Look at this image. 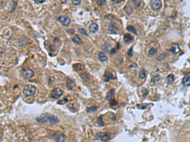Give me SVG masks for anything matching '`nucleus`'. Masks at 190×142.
<instances>
[{
  "instance_id": "nucleus-1",
  "label": "nucleus",
  "mask_w": 190,
  "mask_h": 142,
  "mask_svg": "<svg viewBox=\"0 0 190 142\" xmlns=\"http://www.w3.org/2000/svg\"><path fill=\"white\" fill-rule=\"evenodd\" d=\"M37 88L35 86L32 85H27L24 86L23 88L22 92L23 94L26 97L32 96L36 94Z\"/></svg>"
},
{
  "instance_id": "nucleus-2",
  "label": "nucleus",
  "mask_w": 190,
  "mask_h": 142,
  "mask_svg": "<svg viewBox=\"0 0 190 142\" xmlns=\"http://www.w3.org/2000/svg\"><path fill=\"white\" fill-rule=\"evenodd\" d=\"M63 94V90L60 88H56L53 89L50 94V97L52 99H58V98L60 97Z\"/></svg>"
},
{
  "instance_id": "nucleus-3",
  "label": "nucleus",
  "mask_w": 190,
  "mask_h": 142,
  "mask_svg": "<svg viewBox=\"0 0 190 142\" xmlns=\"http://www.w3.org/2000/svg\"><path fill=\"white\" fill-rule=\"evenodd\" d=\"M21 73L25 78H31L34 76V72L29 68H25L22 69Z\"/></svg>"
},
{
  "instance_id": "nucleus-4",
  "label": "nucleus",
  "mask_w": 190,
  "mask_h": 142,
  "mask_svg": "<svg viewBox=\"0 0 190 142\" xmlns=\"http://www.w3.org/2000/svg\"><path fill=\"white\" fill-rule=\"evenodd\" d=\"M58 20L64 27H68L71 22V19L67 16H60L58 18Z\"/></svg>"
},
{
  "instance_id": "nucleus-5",
  "label": "nucleus",
  "mask_w": 190,
  "mask_h": 142,
  "mask_svg": "<svg viewBox=\"0 0 190 142\" xmlns=\"http://www.w3.org/2000/svg\"><path fill=\"white\" fill-rule=\"evenodd\" d=\"M96 138L101 141H106L110 138V135L107 132H99L96 135Z\"/></svg>"
},
{
  "instance_id": "nucleus-6",
  "label": "nucleus",
  "mask_w": 190,
  "mask_h": 142,
  "mask_svg": "<svg viewBox=\"0 0 190 142\" xmlns=\"http://www.w3.org/2000/svg\"><path fill=\"white\" fill-rule=\"evenodd\" d=\"M150 6L153 10H159L162 7V2L159 0H153L150 1Z\"/></svg>"
},
{
  "instance_id": "nucleus-7",
  "label": "nucleus",
  "mask_w": 190,
  "mask_h": 142,
  "mask_svg": "<svg viewBox=\"0 0 190 142\" xmlns=\"http://www.w3.org/2000/svg\"><path fill=\"white\" fill-rule=\"evenodd\" d=\"M49 115L50 114L48 113H44L40 117H37L36 120L40 123H45L48 121V117H49Z\"/></svg>"
},
{
  "instance_id": "nucleus-8",
  "label": "nucleus",
  "mask_w": 190,
  "mask_h": 142,
  "mask_svg": "<svg viewBox=\"0 0 190 142\" xmlns=\"http://www.w3.org/2000/svg\"><path fill=\"white\" fill-rule=\"evenodd\" d=\"M180 48H179V46L178 44L177 43H173L172 44V47L170 49V51L174 55H176L178 52L180 51Z\"/></svg>"
},
{
  "instance_id": "nucleus-9",
  "label": "nucleus",
  "mask_w": 190,
  "mask_h": 142,
  "mask_svg": "<svg viewBox=\"0 0 190 142\" xmlns=\"http://www.w3.org/2000/svg\"><path fill=\"white\" fill-rule=\"evenodd\" d=\"M114 78V75L111 73L108 72H105L103 75V80L105 82H108L110 80H113Z\"/></svg>"
},
{
  "instance_id": "nucleus-10",
  "label": "nucleus",
  "mask_w": 190,
  "mask_h": 142,
  "mask_svg": "<svg viewBox=\"0 0 190 142\" xmlns=\"http://www.w3.org/2000/svg\"><path fill=\"white\" fill-rule=\"evenodd\" d=\"M48 121L51 125H55V124L59 122V119L57 116H54V115H49V117H48Z\"/></svg>"
},
{
  "instance_id": "nucleus-11",
  "label": "nucleus",
  "mask_w": 190,
  "mask_h": 142,
  "mask_svg": "<svg viewBox=\"0 0 190 142\" xmlns=\"http://www.w3.org/2000/svg\"><path fill=\"white\" fill-rule=\"evenodd\" d=\"M117 31V28L115 26V24L113 22H110L108 26V32L110 33H116Z\"/></svg>"
},
{
  "instance_id": "nucleus-12",
  "label": "nucleus",
  "mask_w": 190,
  "mask_h": 142,
  "mask_svg": "<svg viewBox=\"0 0 190 142\" xmlns=\"http://www.w3.org/2000/svg\"><path fill=\"white\" fill-rule=\"evenodd\" d=\"M89 30L91 33H94L98 30V25L96 23L93 22L89 27Z\"/></svg>"
},
{
  "instance_id": "nucleus-13",
  "label": "nucleus",
  "mask_w": 190,
  "mask_h": 142,
  "mask_svg": "<svg viewBox=\"0 0 190 142\" xmlns=\"http://www.w3.org/2000/svg\"><path fill=\"white\" fill-rule=\"evenodd\" d=\"M133 40V37H132V36L130 34H129V33H126V34H125L124 36V42H126V44L131 43Z\"/></svg>"
},
{
  "instance_id": "nucleus-14",
  "label": "nucleus",
  "mask_w": 190,
  "mask_h": 142,
  "mask_svg": "<svg viewBox=\"0 0 190 142\" xmlns=\"http://www.w3.org/2000/svg\"><path fill=\"white\" fill-rule=\"evenodd\" d=\"M114 95H115V90L114 89H111L107 93L106 96V99L108 101H110V100L113 99V97H114Z\"/></svg>"
},
{
  "instance_id": "nucleus-15",
  "label": "nucleus",
  "mask_w": 190,
  "mask_h": 142,
  "mask_svg": "<svg viewBox=\"0 0 190 142\" xmlns=\"http://www.w3.org/2000/svg\"><path fill=\"white\" fill-rule=\"evenodd\" d=\"M66 138V136L64 133H60L59 135L55 138V141L56 142H64Z\"/></svg>"
},
{
  "instance_id": "nucleus-16",
  "label": "nucleus",
  "mask_w": 190,
  "mask_h": 142,
  "mask_svg": "<svg viewBox=\"0 0 190 142\" xmlns=\"http://www.w3.org/2000/svg\"><path fill=\"white\" fill-rule=\"evenodd\" d=\"M98 58H99V60H100L101 62H102V63L108 60L107 57L106 56V55H105V54L103 52H99Z\"/></svg>"
},
{
  "instance_id": "nucleus-17",
  "label": "nucleus",
  "mask_w": 190,
  "mask_h": 142,
  "mask_svg": "<svg viewBox=\"0 0 190 142\" xmlns=\"http://www.w3.org/2000/svg\"><path fill=\"white\" fill-rule=\"evenodd\" d=\"M183 85L185 86H190V77L189 76H186L184 77L182 80Z\"/></svg>"
},
{
  "instance_id": "nucleus-18",
  "label": "nucleus",
  "mask_w": 190,
  "mask_h": 142,
  "mask_svg": "<svg viewBox=\"0 0 190 142\" xmlns=\"http://www.w3.org/2000/svg\"><path fill=\"white\" fill-rule=\"evenodd\" d=\"M72 41L74 43L77 44H81L83 43V41L82 39L80 38V37L77 36V35H75L74 36V37L72 38Z\"/></svg>"
},
{
  "instance_id": "nucleus-19",
  "label": "nucleus",
  "mask_w": 190,
  "mask_h": 142,
  "mask_svg": "<svg viewBox=\"0 0 190 142\" xmlns=\"http://www.w3.org/2000/svg\"><path fill=\"white\" fill-rule=\"evenodd\" d=\"M74 83V81L70 78H67V88L70 90H73V85L72 84Z\"/></svg>"
},
{
  "instance_id": "nucleus-20",
  "label": "nucleus",
  "mask_w": 190,
  "mask_h": 142,
  "mask_svg": "<svg viewBox=\"0 0 190 142\" xmlns=\"http://www.w3.org/2000/svg\"><path fill=\"white\" fill-rule=\"evenodd\" d=\"M174 80H175V78H174V76L172 74H170L167 77V82L169 83V84H172L173 82H174Z\"/></svg>"
},
{
  "instance_id": "nucleus-21",
  "label": "nucleus",
  "mask_w": 190,
  "mask_h": 142,
  "mask_svg": "<svg viewBox=\"0 0 190 142\" xmlns=\"http://www.w3.org/2000/svg\"><path fill=\"white\" fill-rule=\"evenodd\" d=\"M146 75H147L145 69L143 68V69L140 72V73H139V77H140V78H141V79H144V78L146 77Z\"/></svg>"
},
{
  "instance_id": "nucleus-22",
  "label": "nucleus",
  "mask_w": 190,
  "mask_h": 142,
  "mask_svg": "<svg viewBox=\"0 0 190 142\" xmlns=\"http://www.w3.org/2000/svg\"><path fill=\"white\" fill-rule=\"evenodd\" d=\"M73 67H74V69L77 71L82 70V69H83L84 68V66L81 64H75L73 65Z\"/></svg>"
},
{
  "instance_id": "nucleus-23",
  "label": "nucleus",
  "mask_w": 190,
  "mask_h": 142,
  "mask_svg": "<svg viewBox=\"0 0 190 142\" xmlns=\"http://www.w3.org/2000/svg\"><path fill=\"white\" fill-rule=\"evenodd\" d=\"M127 30L128 31H129V32L133 33L134 34L137 35V31H136V29L133 26H132V25H129L127 27Z\"/></svg>"
},
{
  "instance_id": "nucleus-24",
  "label": "nucleus",
  "mask_w": 190,
  "mask_h": 142,
  "mask_svg": "<svg viewBox=\"0 0 190 142\" xmlns=\"http://www.w3.org/2000/svg\"><path fill=\"white\" fill-rule=\"evenodd\" d=\"M97 107L96 106H92V107H89V108H86V111L88 113H93V112L96 111L97 110Z\"/></svg>"
},
{
  "instance_id": "nucleus-25",
  "label": "nucleus",
  "mask_w": 190,
  "mask_h": 142,
  "mask_svg": "<svg viewBox=\"0 0 190 142\" xmlns=\"http://www.w3.org/2000/svg\"><path fill=\"white\" fill-rule=\"evenodd\" d=\"M161 80L160 76L157 75L155 77H153L152 79V82L153 83H156V82H158Z\"/></svg>"
},
{
  "instance_id": "nucleus-26",
  "label": "nucleus",
  "mask_w": 190,
  "mask_h": 142,
  "mask_svg": "<svg viewBox=\"0 0 190 142\" xmlns=\"http://www.w3.org/2000/svg\"><path fill=\"white\" fill-rule=\"evenodd\" d=\"M157 52V49L156 48H154V47H152L149 50V52H148V54L151 56H153V55H155L156 53Z\"/></svg>"
},
{
  "instance_id": "nucleus-27",
  "label": "nucleus",
  "mask_w": 190,
  "mask_h": 142,
  "mask_svg": "<svg viewBox=\"0 0 190 142\" xmlns=\"http://www.w3.org/2000/svg\"><path fill=\"white\" fill-rule=\"evenodd\" d=\"M98 125L99 126H103L105 125L104 124L103 121V116H101L98 118Z\"/></svg>"
},
{
  "instance_id": "nucleus-28",
  "label": "nucleus",
  "mask_w": 190,
  "mask_h": 142,
  "mask_svg": "<svg viewBox=\"0 0 190 142\" xmlns=\"http://www.w3.org/2000/svg\"><path fill=\"white\" fill-rule=\"evenodd\" d=\"M80 77H81L82 79H83V80H84V81L88 80L89 79V75H88L86 73H82V74L80 75Z\"/></svg>"
},
{
  "instance_id": "nucleus-29",
  "label": "nucleus",
  "mask_w": 190,
  "mask_h": 142,
  "mask_svg": "<svg viewBox=\"0 0 190 142\" xmlns=\"http://www.w3.org/2000/svg\"><path fill=\"white\" fill-rule=\"evenodd\" d=\"M78 31H79V32H80V33H81L82 35H84V36H88V33H87V32L86 31L85 29H84L83 28H78Z\"/></svg>"
},
{
  "instance_id": "nucleus-30",
  "label": "nucleus",
  "mask_w": 190,
  "mask_h": 142,
  "mask_svg": "<svg viewBox=\"0 0 190 142\" xmlns=\"http://www.w3.org/2000/svg\"><path fill=\"white\" fill-rule=\"evenodd\" d=\"M166 53L162 54V55H160L158 57V58H157V60L159 61H161L164 60V59H165V58H166Z\"/></svg>"
},
{
  "instance_id": "nucleus-31",
  "label": "nucleus",
  "mask_w": 190,
  "mask_h": 142,
  "mask_svg": "<svg viewBox=\"0 0 190 142\" xmlns=\"http://www.w3.org/2000/svg\"><path fill=\"white\" fill-rule=\"evenodd\" d=\"M105 3H106V1H105V0H100V1H96V3H97V5L100 6H103V5Z\"/></svg>"
},
{
  "instance_id": "nucleus-32",
  "label": "nucleus",
  "mask_w": 190,
  "mask_h": 142,
  "mask_svg": "<svg viewBox=\"0 0 190 142\" xmlns=\"http://www.w3.org/2000/svg\"><path fill=\"white\" fill-rule=\"evenodd\" d=\"M132 49H133V46H132V47H131V48L128 50L127 55H128L129 56L131 57V56H132V55H133V51H132Z\"/></svg>"
},
{
  "instance_id": "nucleus-33",
  "label": "nucleus",
  "mask_w": 190,
  "mask_h": 142,
  "mask_svg": "<svg viewBox=\"0 0 190 142\" xmlns=\"http://www.w3.org/2000/svg\"><path fill=\"white\" fill-rule=\"evenodd\" d=\"M110 105L112 107L115 106V105H117V102L115 100H114V99H112V100H110Z\"/></svg>"
},
{
  "instance_id": "nucleus-34",
  "label": "nucleus",
  "mask_w": 190,
  "mask_h": 142,
  "mask_svg": "<svg viewBox=\"0 0 190 142\" xmlns=\"http://www.w3.org/2000/svg\"><path fill=\"white\" fill-rule=\"evenodd\" d=\"M72 4L74 6H78L79 5H80V1H79V0H73V1H72Z\"/></svg>"
},
{
  "instance_id": "nucleus-35",
  "label": "nucleus",
  "mask_w": 190,
  "mask_h": 142,
  "mask_svg": "<svg viewBox=\"0 0 190 142\" xmlns=\"http://www.w3.org/2000/svg\"><path fill=\"white\" fill-rule=\"evenodd\" d=\"M133 3L134 4V6H136V8H138L140 6V5H141V1H133Z\"/></svg>"
},
{
  "instance_id": "nucleus-36",
  "label": "nucleus",
  "mask_w": 190,
  "mask_h": 142,
  "mask_svg": "<svg viewBox=\"0 0 190 142\" xmlns=\"http://www.w3.org/2000/svg\"><path fill=\"white\" fill-rule=\"evenodd\" d=\"M67 32L68 33H69V34H73V33H74V30L72 29V28H71V29L69 30H67Z\"/></svg>"
},
{
  "instance_id": "nucleus-37",
  "label": "nucleus",
  "mask_w": 190,
  "mask_h": 142,
  "mask_svg": "<svg viewBox=\"0 0 190 142\" xmlns=\"http://www.w3.org/2000/svg\"><path fill=\"white\" fill-rule=\"evenodd\" d=\"M112 1L113 2H114V3H120L122 2L124 0H121V1H120V0H119H119H112Z\"/></svg>"
},
{
  "instance_id": "nucleus-38",
  "label": "nucleus",
  "mask_w": 190,
  "mask_h": 142,
  "mask_svg": "<svg viewBox=\"0 0 190 142\" xmlns=\"http://www.w3.org/2000/svg\"><path fill=\"white\" fill-rule=\"evenodd\" d=\"M105 47H106V46H105ZM107 47H108H108H110V46H109V45L108 44H107ZM105 50H106V51H107V52H108V50L107 49H105Z\"/></svg>"
}]
</instances>
